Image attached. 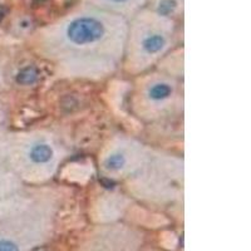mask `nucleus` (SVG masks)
Here are the masks:
<instances>
[{"label":"nucleus","mask_w":251,"mask_h":251,"mask_svg":"<svg viewBox=\"0 0 251 251\" xmlns=\"http://www.w3.org/2000/svg\"><path fill=\"white\" fill-rule=\"evenodd\" d=\"M151 10L172 19V17L182 12L183 0H151Z\"/></svg>","instance_id":"8"},{"label":"nucleus","mask_w":251,"mask_h":251,"mask_svg":"<svg viewBox=\"0 0 251 251\" xmlns=\"http://www.w3.org/2000/svg\"><path fill=\"white\" fill-rule=\"evenodd\" d=\"M140 75L131 96V109L136 117L154 122L182 108V89L175 75L150 71Z\"/></svg>","instance_id":"5"},{"label":"nucleus","mask_w":251,"mask_h":251,"mask_svg":"<svg viewBox=\"0 0 251 251\" xmlns=\"http://www.w3.org/2000/svg\"><path fill=\"white\" fill-rule=\"evenodd\" d=\"M88 5L121 15L123 18L133 17L140 12L147 0H84Z\"/></svg>","instance_id":"7"},{"label":"nucleus","mask_w":251,"mask_h":251,"mask_svg":"<svg viewBox=\"0 0 251 251\" xmlns=\"http://www.w3.org/2000/svg\"><path fill=\"white\" fill-rule=\"evenodd\" d=\"M4 153L13 180L37 186L55 176L68 151L54 133L33 129L10 136Z\"/></svg>","instance_id":"2"},{"label":"nucleus","mask_w":251,"mask_h":251,"mask_svg":"<svg viewBox=\"0 0 251 251\" xmlns=\"http://www.w3.org/2000/svg\"><path fill=\"white\" fill-rule=\"evenodd\" d=\"M128 22L87 4L38 29L31 46L66 79L100 80L122 66Z\"/></svg>","instance_id":"1"},{"label":"nucleus","mask_w":251,"mask_h":251,"mask_svg":"<svg viewBox=\"0 0 251 251\" xmlns=\"http://www.w3.org/2000/svg\"><path fill=\"white\" fill-rule=\"evenodd\" d=\"M151 153L152 150L141 141L126 134H116L100 150V172L107 180H128L142 169Z\"/></svg>","instance_id":"6"},{"label":"nucleus","mask_w":251,"mask_h":251,"mask_svg":"<svg viewBox=\"0 0 251 251\" xmlns=\"http://www.w3.org/2000/svg\"><path fill=\"white\" fill-rule=\"evenodd\" d=\"M132 196L151 203H170L183 195V161L152 151L142 169L126 180Z\"/></svg>","instance_id":"4"},{"label":"nucleus","mask_w":251,"mask_h":251,"mask_svg":"<svg viewBox=\"0 0 251 251\" xmlns=\"http://www.w3.org/2000/svg\"><path fill=\"white\" fill-rule=\"evenodd\" d=\"M174 44V20L151 9H141L127 28L123 69L131 75L146 73L169 54Z\"/></svg>","instance_id":"3"}]
</instances>
